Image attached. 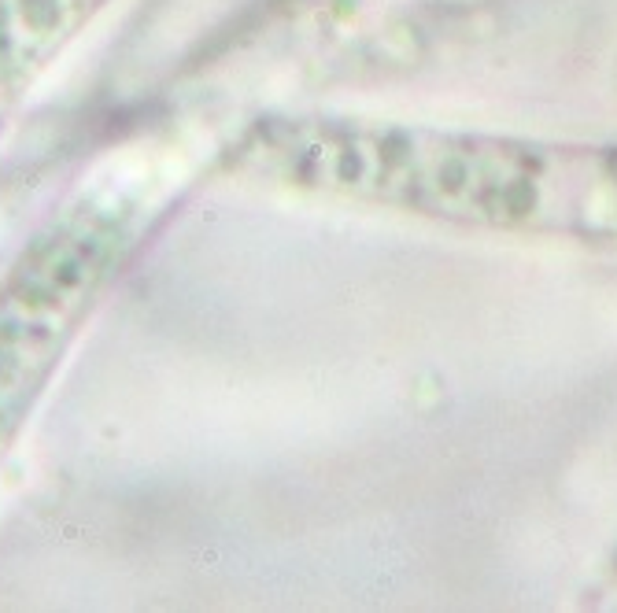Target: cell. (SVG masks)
<instances>
[{
    "instance_id": "cell-1",
    "label": "cell",
    "mask_w": 617,
    "mask_h": 613,
    "mask_svg": "<svg viewBox=\"0 0 617 613\" xmlns=\"http://www.w3.org/2000/svg\"><path fill=\"white\" fill-rule=\"evenodd\" d=\"M277 188L462 229L617 244V144L336 115L259 118L229 144Z\"/></svg>"
},
{
    "instance_id": "cell-2",
    "label": "cell",
    "mask_w": 617,
    "mask_h": 613,
    "mask_svg": "<svg viewBox=\"0 0 617 613\" xmlns=\"http://www.w3.org/2000/svg\"><path fill=\"white\" fill-rule=\"evenodd\" d=\"M203 144L185 129H148L107 148L48 211L0 277V477L144 237L192 185Z\"/></svg>"
},
{
    "instance_id": "cell-3",
    "label": "cell",
    "mask_w": 617,
    "mask_h": 613,
    "mask_svg": "<svg viewBox=\"0 0 617 613\" xmlns=\"http://www.w3.org/2000/svg\"><path fill=\"white\" fill-rule=\"evenodd\" d=\"M115 0H0V103L18 107L44 70Z\"/></svg>"
},
{
    "instance_id": "cell-4",
    "label": "cell",
    "mask_w": 617,
    "mask_h": 613,
    "mask_svg": "<svg viewBox=\"0 0 617 613\" xmlns=\"http://www.w3.org/2000/svg\"><path fill=\"white\" fill-rule=\"evenodd\" d=\"M11 115H15V111L0 103V137H4V129H7V122H11Z\"/></svg>"
}]
</instances>
